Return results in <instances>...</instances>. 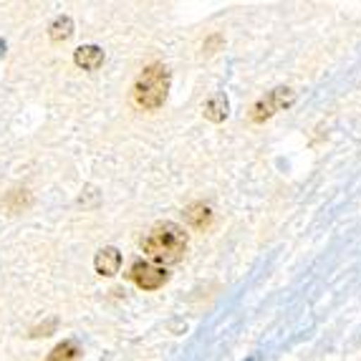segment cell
I'll return each instance as SVG.
<instances>
[{
    "instance_id": "1",
    "label": "cell",
    "mask_w": 361,
    "mask_h": 361,
    "mask_svg": "<svg viewBox=\"0 0 361 361\" xmlns=\"http://www.w3.org/2000/svg\"><path fill=\"white\" fill-rule=\"evenodd\" d=\"M187 250V233L177 223H159L142 238V253L154 265L180 263Z\"/></svg>"
},
{
    "instance_id": "2",
    "label": "cell",
    "mask_w": 361,
    "mask_h": 361,
    "mask_svg": "<svg viewBox=\"0 0 361 361\" xmlns=\"http://www.w3.org/2000/svg\"><path fill=\"white\" fill-rule=\"evenodd\" d=\"M169 84H172V73L164 63H152L145 71L139 73L137 81L132 86V99L139 109L154 111L164 104L167 99Z\"/></svg>"
},
{
    "instance_id": "3",
    "label": "cell",
    "mask_w": 361,
    "mask_h": 361,
    "mask_svg": "<svg viewBox=\"0 0 361 361\" xmlns=\"http://www.w3.org/2000/svg\"><path fill=\"white\" fill-rule=\"evenodd\" d=\"M295 104V91L288 89V86H278V89L268 91L263 99H258V102L250 106V119L255 121V124H263V121H268L271 116H276L278 111H283V109L293 106Z\"/></svg>"
},
{
    "instance_id": "4",
    "label": "cell",
    "mask_w": 361,
    "mask_h": 361,
    "mask_svg": "<svg viewBox=\"0 0 361 361\" xmlns=\"http://www.w3.org/2000/svg\"><path fill=\"white\" fill-rule=\"evenodd\" d=\"M129 278L137 283V288L157 290L169 281V273L164 271L162 265H154V263H149V260H134L132 271H129Z\"/></svg>"
},
{
    "instance_id": "5",
    "label": "cell",
    "mask_w": 361,
    "mask_h": 361,
    "mask_svg": "<svg viewBox=\"0 0 361 361\" xmlns=\"http://www.w3.org/2000/svg\"><path fill=\"white\" fill-rule=\"evenodd\" d=\"M73 63L84 71H99L104 66V49L97 43H86L73 51Z\"/></svg>"
},
{
    "instance_id": "6",
    "label": "cell",
    "mask_w": 361,
    "mask_h": 361,
    "mask_svg": "<svg viewBox=\"0 0 361 361\" xmlns=\"http://www.w3.org/2000/svg\"><path fill=\"white\" fill-rule=\"evenodd\" d=\"M94 268H97L99 276H106V278L116 276L121 268V253L114 245L102 247V250L97 253V258H94Z\"/></svg>"
},
{
    "instance_id": "7",
    "label": "cell",
    "mask_w": 361,
    "mask_h": 361,
    "mask_svg": "<svg viewBox=\"0 0 361 361\" xmlns=\"http://www.w3.org/2000/svg\"><path fill=\"white\" fill-rule=\"evenodd\" d=\"M202 114H205V119H210L212 124H220V121L228 119L230 114V102L225 94H212L210 99L205 102V106H202Z\"/></svg>"
},
{
    "instance_id": "8",
    "label": "cell",
    "mask_w": 361,
    "mask_h": 361,
    "mask_svg": "<svg viewBox=\"0 0 361 361\" xmlns=\"http://www.w3.org/2000/svg\"><path fill=\"white\" fill-rule=\"evenodd\" d=\"M185 217L192 228L205 230V228H210V223H212V210H210V205H205V202H192V205L185 210Z\"/></svg>"
},
{
    "instance_id": "9",
    "label": "cell",
    "mask_w": 361,
    "mask_h": 361,
    "mask_svg": "<svg viewBox=\"0 0 361 361\" xmlns=\"http://www.w3.org/2000/svg\"><path fill=\"white\" fill-rule=\"evenodd\" d=\"M49 36L54 43H61V41H68L73 36V20L71 16H59L54 18V23L49 25Z\"/></svg>"
},
{
    "instance_id": "10",
    "label": "cell",
    "mask_w": 361,
    "mask_h": 361,
    "mask_svg": "<svg viewBox=\"0 0 361 361\" xmlns=\"http://www.w3.org/2000/svg\"><path fill=\"white\" fill-rule=\"evenodd\" d=\"M78 356H81V346H78V341L68 338V341H61L59 346H54L49 361H78Z\"/></svg>"
},
{
    "instance_id": "11",
    "label": "cell",
    "mask_w": 361,
    "mask_h": 361,
    "mask_svg": "<svg viewBox=\"0 0 361 361\" xmlns=\"http://www.w3.org/2000/svg\"><path fill=\"white\" fill-rule=\"evenodd\" d=\"M220 43H223V36H220V33H215V36H210L205 41V54L210 56V54H215V49L217 46H220Z\"/></svg>"
},
{
    "instance_id": "12",
    "label": "cell",
    "mask_w": 361,
    "mask_h": 361,
    "mask_svg": "<svg viewBox=\"0 0 361 361\" xmlns=\"http://www.w3.org/2000/svg\"><path fill=\"white\" fill-rule=\"evenodd\" d=\"M6 54V41H3V38H0V56Z\"/></svg>"
}]
</instances>
